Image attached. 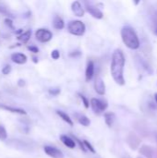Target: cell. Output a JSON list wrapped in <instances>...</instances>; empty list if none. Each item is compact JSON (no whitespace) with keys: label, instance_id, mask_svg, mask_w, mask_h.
<instances>
[{"label":"cell","instance_id":"cell-1","mask_svg":"<svg viewBox=\"0 0 157 158\" xmlns=\"http://www.w3.org/2000/svg\"><path fill=\"white\" fill-rule=\"evenodd\" d=\"M124 66H125V56L120 49H116L112 55L111 60V75L117 84L122 86L125 84L124 79Z\"/></svg>","mask_w":157,"mask_h":158},{"label":"cell","instance_id":"cell-2","mask_svg":"<svg viewBox=\"0 0 157 158\" xmlns=\"http://www.w3.org/2000/svg\"><path fill=\"white\" fill-rule=\"evenodd\" d=\"M121 38L124 44L132 50H137L140 47V40L135 30L130 26H125L121 29Z\"/></svg>","mask_w":157,"mask_h":158},{"label":"cell","instance_id":"cell-3","mask_svg":"<svg viewBox=\"0 0 157 158\" xmlns=\"http://www.w3.org/2000/svg\"><path fill=\"white\" fill-rule=\"evenodd\" d=\"M85 24L81 20H71L68 25V31L69 33L76 36H82L85 33Z\"/></svg>","mask_w":157,"mask_h":158},{"label":"cell","instance_id":"cell-4","mask_svg":"<svg viewBox=\"0 0 157 158\" xmlns=\"http://www.w3.org/2000/svg\"><path fill=\"white\" fill-rule=\"evenodd\" d=\"M90 105H91V107H92L93 111L97 115L102 114L104 111L106 110V108L108 106L107 102H105L104 100L97 99V98H92Z\"/></svg>","mask_w":157,"mask_h":158},{"label":"cell","instance_id":"cell-5","mask_svg":"<svg viewBox=\"0 0 157 158\" xmlns=\"http://www.w3.org/2000/svg\"><path fill=\"white\" fill-rule=\"evenodd\" d=\"M35 37L36 39L40 42V43H47L49 42L52 37H53V34L52 32L47 30V29H38L35 32Z\"/></svg>","mask_w":157,"mask_h":158},{"label":"cell","instance_id":"cell-6","mask_svg":"<svg viewBox=\"0 0 157 158\" xmlns=\"http://www.w3.org/2000/svg\"><path fill=\"white\" fill-rule=\"evenodd\" d=\"M85 7H86V10L95 19H103L104 17V13L97 7L95 6L94 5H93L92 3H89V2H85Z\"/></svg>","mask_w":157,"mask_h":158},{"label":"cell","instance_id":"cell-7","mask_svg":"<svg viewBox=\"0 0 157 158\" xmlns=\"http://www.w3.org/2000/svg\"><path fill=\"white\" fill-rule=\"evenodd\" d=\"M43 151H44V153H45L48 156H50V157L64 158L63 153H62L59 149H57V148H56V147L46 145V146L43 147Z\"/></svg>","mask_w":157,"mask_h":158},{"label":"cell","instance_id":"cell-8","mask_svg":"<svg viewBox=\"0 0 157 158\" xmlns=\"http://www.w3.org/2000/svg\"><path fill=\"white\" fill-rule=\"evenodd\" d=\"M127 143L132 150H136L141 143V140L134 132H130L127 137Z\"/></svg>","mask_w":157,"mask_h":158},{"label":"cell","instance_id":"cell-9","mask_svg":"<svg viewBox=\"0 0 157 158\" xmlns=\"http://www.w3.org/2000/svg\"><path fill=\"white\" fill-rule=\"evenodd\" d=\"M94 90L99 95H104L105 94V85L102 78L97 77L94 81Z\"/></svg>","mask_w":157,"mask_h":158},{"label":"cell","instance_id":"cell-10","mask_svg":"<svg viewBox=\"0 0 157 158\" xmlns=\"http://www.w3.org/2000/svg\"><path fill=\"white\" fill-rule=\"evenodd\" d=\"M9 143H15V144H8L12 147H14L15 149H20V150H24V151H29L31 148V145H30L29 143H27L26 142L23 141H19V140H12Z\"/></svg>","mask_w":157,"mask_h":158},{"label":"cell","instance_id":"cell-11","mask_svg":"<svg viewBox=\"0 0 157 158\" xmlns=\"http://www.w3.org/2000/svg\"><path fill=\"white\" fill-rule=\"evenodd\" d=\"M71 10L77 17H83L84 16V9L81 6V4L79 1H75L71 5Z\"/></svg>","mask_w":157,"mask_h":158},{"label":"cell","instance_id":"cell-12","mask_svg":"<svg viewBox=\"0 0 157 158\" xmlns=\"http://www.w3.org/2000/svg\"><path fill=\"white\" fill-rule=\"evenodd\" d=\"M11 60L16 64L22 65L27 62V56L22 53H14L11 55Z\"/></svg>","mask_w":157,"mask_h":158},{"label":"cell","instance_id":"cell-13","mask_svg":"<svg viewBox=\"0 0 157 158\" xmlns=\"http://www.w3.org/2000/svg\"><path fill=\"white\" fill-rule=\"evenodd\" d=\"M60 141L62 142V143L64 145H66L69 149H74L76 147V142L68 135H61L60 136Z\"/></svg>","mask_w":157,"mask_h":158},{"label":"cell","instance_id":"cell-14","mask_svg":"<svg viewBox=\"0 0 157 158\" xmlns=\"http://www.w3.org/2000/svg\"><path fill=\"white\" fill-rule=\"evenodd\" d=\"M0 109L11 112V113H15V114H19V115H26L27 112L22 109V108H17V107H11L9 106L4 105V104H0Z\"/></svg>","mask_w":157,"mask_h":158},{"label":"cell","instance_id":"cell-15","mask_svg":"<svg viewBox=\"0 0 157 158\" xmlns=\"http://www.w3.org/2000/svg\"><path fill=\"white\" fill-rule=\"evenodd\" d=\"M94 74V64L93 61H89L86 67V70H85V80L86 81H90Z\"/></svg>","mask_w":157,"mask_h":158},{"label":"cell","instance_id":"cell-16","mask_svg":"<svg viewBox=\"0 0 157 158\" xmlns=\"http://www.w3.org/2000/svg\"><path fill=\"white\" fill-rule=\"evenodd\" d=\"M140 154L146 158H154V150L150 145H143L140 149Z\"/></svg>","mask_w":157,"mask_h":158},{"label":"cell","instance_id":"cell-17","mask_svg":"<svg viewBox=\"0 0 157 158\" xmlns=\"http://www.w3.org/2000/svg\"><path fill=\"white\" fill-rule=\"evenodd\" d=\"M53 26L55 29L56 30H62L65 26L64 20L62 18H60L59 16H56L53 19Z\"/></svg>","mask_w":157,"mask_h":158},{"label":"cell","instance_id":"cell-18","mask_svg":"<svg viewBox=\"0 0 157 158\" xmlns=\"http://www.w3.org/2000/svg\"><path fill=\"white\" fill-rule=\"evenodd\" d=\"M115 118H116V115L113 112H106L105 114V124L109 128L112 127V125L115 121Z\"/></svg>","mask_w":157,"mask_h":158},{"label":"cell","instance_id":"cell-19","mask_svg":"<svg viewBox=\"0 0 157 158\" xmlns=\"http://www.w3.org/2000/svg\"><path fill=\"white\" fill-rule=\"evenodd\" d=\"M56 114L60 117V118H62L65 122H67L69 126H73V121H72V119L70 118V117L68 115V114H66L65 112H63V111H60V110H57L56 111Z\"/></svg>","mask_w":157,"mask_h":158},{"label":"cell","instance_id":"cell-20","mask_svg":"<svg viewBox=\"0 0 157 158\" xmlns=\"http://www.w3.org/2000/svg\"><path fill=\"white\" fill-rule=\"evenodd\" d=\"M31 35V31L30 30H28V31H26L25 32H22V33H21L20 35H19L17 38H18V40H19L21 43L26 44V43H28V41L30 40Z\"/></svg>","mask_w":157,"mask_h":158},{"label":"cell","instance_id":"cell-21","mask_svg":"<svg viewBox=\"0 0 157 158\" xmlns=\"http://www.w3.org/2000/svg\"><path fill=\"white\" fill-rule=\"evenodd\" d=\"M76 116H77V119H78V121H79V123L81 125H82L84 127H88L91 124V120L86 116H84V115H78V114Z\"/></svg>","mask_w":157,"mask_h":158},{"label":"cell","instance_id":"cell-22","mask_svg":"<svg viewBox=\"0 0 157 158\" xmlns=\"http://www.w3.org/2000/svg\"><path fill=\"white\" fill-rule=\"evenodd\" d=\"M152 24H153V26H152V31H153V32L157 36V10L154 13V15H153V19H152Z\"/></svg>","mask_w":157,"mask_h":158},{"label":"cell","instance_id":"cell-23","mask_svg":"<svg viewBox=\"0 0 157 158\" xmlns=\"http://www.w3.org/2000/svg\"><path fill=\"white\" fill-rule=\"evenodd\" d=\"M7 138V132L4 126L0 125V141H6Z\"/></svg>","mask_w":157,"mask_h":158},{"label":"cell","instance_id":"cell-24","mask_svg":"<svg viewBox=\"0 0 157 158\" xmlns=\"http://www.w3.org/2000/svg\"><path fill=\"white\" fill-rule=\"evenodd\" d=\"M82 143H83V144H84L85 148H87V149H88V150H89L90 152H92L93 154H95V153H96V152H95V149L93 148V145H92V144H91V143H89L88 141L84 140V141H83Z\"/></svg>","mask_w":157,"mask_h":158},{"label":"cell","instance_id":"cell-25","mask_svg":"<svg viewBox=\"0 0 157 158\" xmlns=\"http://www.w3.org/2000/svg\"><path fill=\"white\" fill-rule=\"evenodd\" d=\"M79 96H80V98L81 99V101H82V103H83L85 108H89V106H90V102H89V100H88L83 94H79Z\"/></svg>","mask_w":157,"mask_h":158},{"label":"cell","instance_id":"cell-26","mask_svg":"<svg viewBox=\"0 0 157 158\" xmlns=\"http://www.w3.org/2000/svg\"><path fill=\"white\" fill-rule=\"evenodd\" d=\"M60 89L59 88H50L49 90H48V93H49V94H51V95H53V96H56V95H58L59 94H60Z\"/></svg>","mask_w":157,"mask_h":158},{"label":"cell","instance_id":"cell-27","mask_svg":"<svg viewBox=\"0 0 157 158\" xmlns=\"http://www.w3.org/2000/svg\"><path fill=\"white\" fill-rule=\"evenodd\" d=\"M11 71V66L10 65H6L3 69H2V73L4 75H8Z\"/></svg>","mask_w":157,"mask_h":158},{"label":"cell","instance_id":"cell-28","mask_svg":"<svg viewBox=\"0 0 157 158\" xmlns=\"http://www.w3.org/2000/svg\"><path fill=\"white\" fill-rule=\"evenodd\" d=\"M51 56H52V58L55 59V60L58 59V58L60 57V53H59V51H58V50H53L52 53H51Z\"/></svg>","mask_w":157,"mask_h":158},{"label":"cell","instance_id":"cell-29","mask_svg":"<svg viewBox=\"0 0 157 158\" xmlns=\"http://www.w3.org/2000/svg\"><path fill=\"white\" fill-rule=\"evenodd\" d=\"M74 141L75 142H77L78 143H79V146H80V148L83 151V152H86V148H85V146H84V144H83V143L81 141V140H79L77 137H74Z\"/></svg>","mask_w":157,"mask_h":158},{"label":"cell","instance_id":"cell-30","mask_svg":"<svg viewBox=\"0 0 157 158\" xmlns=\"http://www.w3.org/2000/svg\"><path fill=\"white\" fill-rule=\"evenodd\" d=\"M5 23H6V26H8V28H10V29L14 30L13 23H12V20H11V19H5Z\"/></svg>","mask_w":157,"mask_h":158},{"label":"cell","instance_id":"cell-31","mask_svg":"<svg viewBox=\"0 0 157 158\" xmlns=\"http://www.w3.org/2000/svg\"><path fill=\"white\" fill-rule=\"evenodd\" d=\"M28 50H30L31 52H33L35 54H37L39 52V49L36 46H28Z\"/></svg>","mask_w":157,"mask_h":158},{"label":"cell","instance_id":"cell-32","mask_svg":"<svg viewBox=\"0 0 157 158\" xmlns=\"http://www.w3.org/2000/svg\"><path fill=\"white\" fill-rule=\"evenodd\" d=\"M81 55V52L80 51H74L73 53H70L69 54V56H80Z\"/></svg>","mask_w":157,"mask_h":158},{"label":"cell","instance_id":"cell-33","mask_svg":"<svg viewBox=\"0 0 157 158\" xmlns=\"http://www.w3.org/2000/svg\"><path fill=\"white\" fill-rule=\"evenodd\" d=\"M18 85H19V87H23V86L25 85L24 81H23V80H19V81H18Z\"/></svg>","mask_w":157,"mask_h":158},{"label":"cell","instance_id":"cell-34","mask_svg":"<svg viewBox=\"0 0 157 158\" xmlns=\"http://www.w3.org/2000/svg\"><path fill=\"white\" fill-rule=\"evenodd\" d=\"M155 102L157 103V93L156 94H155Z\"/></svg>","mask_w":157,"mask_h":158},{"label":"cell","instance_id":"cell-35","mask_svg":"<svg viewBox=\"0 0 157 158\" xmlns=\"http://www.w3.org/2000/svg\"><path fill=\"white\" fill-rule=\"evenodd\" d=\"M137 158H142V157H137Z\"/></svg>","mask_w":157,"mask_h":158}]
</instances>
